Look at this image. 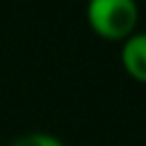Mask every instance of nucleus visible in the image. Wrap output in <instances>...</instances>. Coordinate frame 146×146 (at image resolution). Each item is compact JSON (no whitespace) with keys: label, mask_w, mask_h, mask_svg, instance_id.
<instances>
[{"label":"nucleus","mask_w":146,"mask_h":146,"mask_svg":"<svg viewBox=\"0 0 146 146\" xmlns=\"http://www.w3.org/2000/svg\"><path fill=\"white\" fill-rule=\"evenodd\" d=\"M139 18L137 0H87V23L105 41H125Z\"/></svg>","instance_id":"nucleus-1"},{"label":"nucleus","mask_w":146,"mask_h":146,"mask_svg":"<svg viewBox=\"0 0 146 146\" xmlns=\"http://www.w3.org/2000/svg\"><path fill=\"white\" fill-rule=\"evenodd\" d=\"M7 146H64V141L50 132H27L9 141Z\"/></svg>","instance_id":"nucleus-3"},{"label":"nucleus","mask_w":146,"mask_h":146,"mask_svg":"<svg viewBox=\"0 0 146 146\" xmlns=\"http://www.w3.org/2000/svg\"><path fill=\"white\" fill-rule=\"evenodd\" d=\"M121 66L132 80L146 84V32H135L121 43Z\"/></svg>","instance_id":"nucleus-2"}]
</instances>
